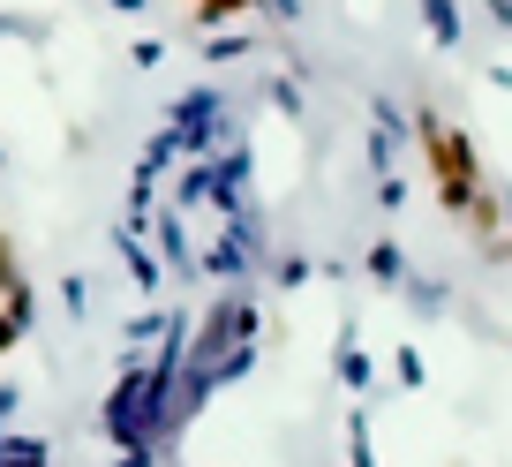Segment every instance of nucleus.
I'll list each match as a JSON object with an SVG mask.
<instances>
[{"mask_svg": "<svg viewBox=\"0 0 512 467\" xmlns=\"http://www.w3.org/2000/svg\"><path fill=\"white\" fill-rule=\"evenodd\" d=\"M151 249H159V264L166 272H196V249H189V226H181V204H166V211H151Z\"/></svg>", "mask_w": 512, "mask_h": 467, "instance_id": "0eeeda50", "label": "nucleus"}, {"mask_svg": "<svg viewBox=\"0 0 512 467\" xmlns=\"http://www.w3.org/2000/svg\"><path fill=\"white\" fill-rule=\"evenodd\" d=\"M339 377H347V385H369V362L354 355V347H339Z\"/></svg>", "mask_w": 512, "mask_h": 467, "instance_id": "2eb2a0df", "label": "nucleus"}, {"mask_svg": "<svg viewBox=\"0 0 512 467\" xmlns=\"http://www.w3.org/2000/svg\"><path fill=\"white\" fill-rule=\"evenodd\" d=\"M415 144H422V166H430V189H437V204H445V219L460 226L467 242H482L490 257H505V196H497L490 174H482L475 136H467L460 121H445L437 106H422L415 113Z\"/></svg>", "mask_w": 512, "mask_h": 467, "instance_id": "f257e3e1", "label": "nucleus"}, {"mask_svg": "<svg viewBox=\"0 0 512 467\" xmlns=\"http://www.w3.org/2000/svg\"><path fill=\"white\" fill-rule=\"evenodd\" d=\"M16 400H23V392L8 385V377H0V430H8V422H16Z\"/></svg>", "mask_w": 512, "mask_h": 467, "instance_id": "6ab92c4d", "label": "nucleus"}, {"mask_svg": "<svg viewBox=\"0 0 512 467\" xmlns=\"http://www.w3.org/2000/svg\"><path fill=\"white\" fill-rule=\"evenodd\" d=\"M53 23H38V16H0V38H16V46H38Z\"/></svg>", "mask_w": 512, "mask_h": 467, "instance_id": "ddd939ff", "label": "nucleus"}, {"mask_svg": "<svg viewBox=\"0 0 512 467\" xmlns=\"http://www.w3.org/2000/svg\"><path fill=\"white\" fill-rule=\"evenodd\" d=\"M0 309L31 332L38 324V287H31V272H23V249H16V234H0Z\"/></svg>", "mask_w": 512, "mask_h": 467, "instance_id": "423d86ee", "label": "nucleus"}, {"mask_svg": "<svg viewBox=\"0 0 512 467\" xmlns=\"http://www.w3.org/2000/svg\"><path fill=\"white\" fill-rule=\"evenodd\" d=\"M128 61H136V68H159L166 46H159V38H136V53H128Z\"/></svg>", "mask_w": 512, "mask_h": 467, "instance_id": "f3484780", "label": "nucleus"}, {"mask_svg": "<svg viewBox=\"0 0 512 467\" xmlns=\"http://www.w3.org/2000/svg\"><path fill=\"white\" fill-rule=\"evenodd\" d=\"M249 339H256V302L249 294H219V302L189 324V362H211V355H226V347H249Z\"/></svg>", "mask_w": 512, "mask_h": 467, "instance_id": "20e7f679", "label": "nucleus"}, {"mask_svg": "<svg viewBox=\"0 0 512 467\" xmlns=\"http://www.w3.org/2000/svg\"><path fill=\"white\" fill-rule=\"evenodd\" d=\"M241 53H249V38H241V31H204V61H211V68L241 61Z\"/></svg>", "mask_w": 512, "mask_h": 467, "instance_id": "9b49d317", "label": "nucleus"}, {"mask_svg": "<svg viewBox=\"0 0 512 467\" xmlns=\"http://www.w3.org/2000/svg\"><path fill=\"white\" fill-rule=\"evenodd\" d=\"M204 204L219 211V219H226V211H249V204H256V181H249V144H241V136H234L226 151H211V189H204Z\"/></svg>", "mask_w": 512, "mask_h": 467, "instance_id": "39448f33", "label": "nucleus"}, {"mask_svg": "<svg viewBox=\"0 0 512 467\" xmlns=\"http://www.w3.org/2000/svg\"><path fill=\"white\" fill-rule=\"evenodd\" d=\"M16 347H23V324L8 317V309H0V355H16Z\"/></svg>", "mask_w": 512, "mask_h": 467, "instance_id": "a211bd4d", "label": "nucleus"}, {"mask_svg": "<svg viewBox=\"0 0 512 467\" xmlns=\"http://www.w3.org/2000/svg\"><path fill=\"white\" fill-rule=\"evenodd\" d=\"M61 309L68 317H91V287H83V279H61Z\"/></svg>", "mask_w": 512, "mask_h": 467, "instance_id": "4468645a", "label": "nucleus"}, {"mask_svg": "<svg viewBox=\"0 0 512 467\" xmlns=\"http://www.w3.org/2000/svg\"><path fill=\"white\" fill-rule=\"evenodd\" d=\"M204 189H211V159H196V166H189V174H181V189H174V204H181V211H196V204H204Z\"/></svg>", "mask_w": 512, "mask_h": 467, "instance_id": "f8f14e48", "label": "nucleus"}, {"mask_svg": "<svg viewBox=\"0 0 512 467\" xmlns=\"http://www.w3.org/2000/svg\"><path fill=\"white\" fill-rule=\"evenodd\" d=\"M113 242H121V264H128V279L144 294H159L166 287V264H159V249L144 242V234H128V226H113Z\"/></svg>", "mask_w": 512, "mask_h": 467, "instance_id": "6e6552de", "label": "nucleus"}, {"mask_svg": "<svg viewBox=\"0 0 512 467\" xmlns=\"http://www.w3.org/2000/svg\"><path fill=\"white\" fill-rule=\"evenodd\" d=\"M272 279H279V287H302L309 264H302V257H279V264H272Z\"/></svg>", "mask_w": 512, "mask_h": 467, "instance_id": "dca6fc26", "label": "nucleus"}, {"mask_svg": "<svg viewBox=\"0 0 512 467\" xmlns=\"http://www.w3.org/2000/svg\"><path fill=\"white\" fill-rule=\"evenodd\" d=\"M166 136H174L181 151H196V159H211L219 151V136H234V106H226L219 83H189L181 98H166Z\"/></svg>", "mask_w": 512, "mask_h": 467, "instance_id": "f03ea898", "label": "nucleus"}, {"mask_svg": "<svg viewBox=\"0 0 512 467\" xmlns=\"http://www.w3.org/2000/svg\"><path fill=\"white\" fill-rule=\"evenodd\" d=\"M256 257H264V211H226L219 234L204 242V257H196V272L219 279V287H241V279L256 272Z\"/></svg>", "mask_w": 512, "mask_h": 467, "instance_id": "7ed1b4c3", "label": "nucleus"}, {"mask_svg": "<svg viewBox=\"0 0 512 467\" xmlns=\"http://www.w3.org/2000/svg\"><path fill=\"white\" fill-rule=\"evenodd\" d=\"M106 8H113V16H144L151 0H106Z\"/></svg>", "mask_w": 512, "mask_h": 467, "instance_id": "aec40b11", "label": "nucleus"}, {"mask_svg": "<svg viewBox=\"0 0 512 467\" xmlns=\"http://www.w3.org/2000/svg\"><path fill=\"white\" fill-rule=\"evenodd\" d=\"M181 317H189V309H144V317H128V324H121V339H128V355H144V347H159V339L174 332Z\"/></svg>", "mask_w": 512, "mask_h": 467, "instance_id": "1a4fd4ad", "label": "nucleus"}, {"mask_svg": "<svg viewBox=\"0 0 512 467\" xmlns=\"http://www.w3.org/2000/svg\"><path fill=\"white\" fill-rule=\"evenodd\" d=\"M181 159H189V151H181V144H174V136H166V129H159V136H151V144H144V159H136V174H151V181H159V174H174V166H181Z\"/></svg>", "mask_w": 512, "mask_h": 467, "instance_id": "9d476101", "label": "nucleus"}, {"mask_svg": "<svg viewBox=\"0 0 512 467\" xmlns=\"http://www.w3.org/2000/svg\"><path fill=\"white\" fill-rule=\"evenodd\" d=\"M181 8H189V0H181Z\"/></svg>", "mask_w": 512, "mask_h": 467, "instance_id": "412c9836", "label": "nucleus"}]
</instances>
